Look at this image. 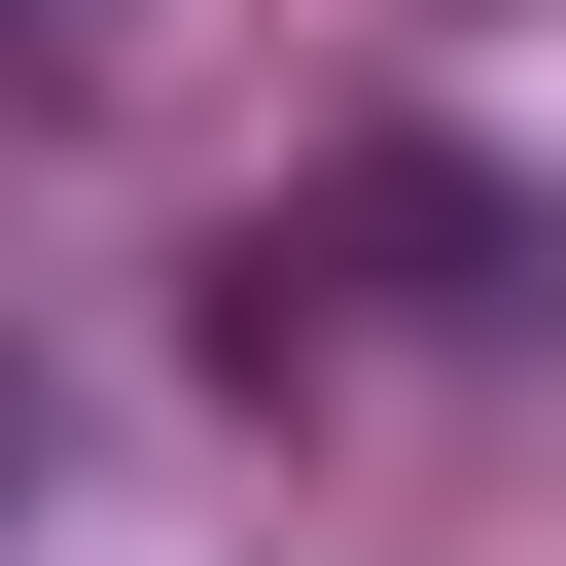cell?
<instances>
[{
    "instance_id": "obj_1",
    "label": "cell",
    "mask_w": 566,
    "mask_h": 566,
    "mask_svg": "<svg viewBox=\"0 0 566 566\" xmlns=\"http://www.w3.org/2000/svg\"><path fill=\"white\" fill-rule=\"evenodd\" d=\"M106 35H142V0H0V71H35V106H71V71H106Z\"/></svg>"
}]
</instances>
